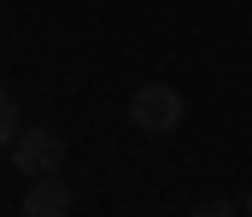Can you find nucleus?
Masks as SVG:
<instances>
[{
    "label": "nucleus",
    "mask_w": 252,
    "mask_h": 217,
    "mask_svg": "<svg viewBox=\"0 0 252 217\" xmlns=\"http://www.w3.org/2000/svg\"><path fill=\"white\" fill-rule=\"evenodd\" d=\"M18 212L24 217H70V188H64V176H35L30 194L18 200Z\"/></svg>",
    "instance_id": "3"
},
{
    "label": "nucleus",
    "mask_w": 252,
    "mask_h": 217,
    "mask_svg": "<svg viewBox=\"0 0 252 217\" xmlns=\"http://www.w3.org/2000/svg\"><path fill=\"white\" fill-rule=\"evenodd\" d=\"M182 112H188V106H182V94H176V88H164V82H147V88H135V94H129V124H135V129H158V135H164V129H176V124H182Z\"/></svg>",
    "instance_id": "1"
},
{
    "label": "nucleus",
    "mask_w": 252,
    "mask_h": 217,
    "mask_svg": "<svg viewBox=\"0 0 252 217\" xmlns=\"http://www.w3.org/2000/svg\"><path fill=\"white\" fill-rule=\"evenodd\" d=\"M18 141V100L0 88V147H12Z\"/></svg>",
    "instance_id": "4"
},
{
    "label": "nucleus",
    "mask_w": 252,
    "mask_h": 217,
    "mask_svg": "<svg viewBox=\"0 0 252 217\" xmlns=\"http://www.w3.org/2000/svg\"><path fill=\"white\" fill-rule=\"evenodd\" d=\"M247 217H252V194H247Z\"/></svg>",
    "instance_id": "6"
},
{
    "label": "nucleus",
    "mask_w": 252,
    "mask_h": 217,
    "mask_svg": "<svg viewBox=\"0 0 252 217\" xmlns=\"http://www.w3.org/2000/svg\"><path fill=\"white\" fill-rule=\"evenodd\" d=\"M188 217H241V206H229V200H199Z\"/></svg>",
    "instance_id": "5"
},
{
    "label": "nucleus",
    "mask_w": 252,
    "mask_h": 217,
    "mask_svg": "<svg viewBox=\"0 0 252 217\" xmlns=\"http://www.w3.org/2000/svg\"><path fill=\"white\" fill-rule=\"evenodd\" d=\"M12 164H18L24 176H59L64 141L53 135V129H18V141H12Z\"/></svg>",
    "instance_id": "2"
}]
</instances>
